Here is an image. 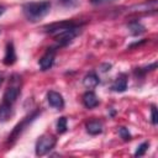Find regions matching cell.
Wrapping results in <instances>:
<instances>
[{"label": "cell", "instance_id": "cell-1", "mask_svg": "<svg viewBox=\"0 0 158 158\" xmlns=\"http://www.w3.org/2000/svg\"><path fill=\"white\" fill-rule=\"evenodd\" d=\"M23 14L28 21L36 22L41 19H43L51 10V2L49 1H38V2H28L25 4Z\"/></svg>", "mask_w": 158, "mask_h": 158}, {"label": "cell", "instance_id": "cell-2", "mask_svg": "<svg viewBox=\"0 0 158 158\" xmlns=\"http://www.w3.org/2000/svg\"><path fill=\"white\" fill-rule=\"evenodd\" d=\"M20 84H21V78L19 75H14L12 79H11V84L7 86V89L4 93V100L2 101L12 105L17 100V98L20 95V90H21L20 89V86H21Z\"/></svg>", "mask_w": 158, "mask_h": 158}, {"label": "cell", "instance_id": "cell-3", "mask_svg": "<svg viewBox=\"0 0 158 158\" xmlns=\"http://www.w3.org/2000/svg\"><path fill=\"white\" fill-rule=\"evenodd\" d=\"M56 143H57V139L53 135H48V133L42 135L36 142V154L37 156H44L52 148H54Z\"/></svg>", "mask_w": 158, "mask_h": 158}, {"label": "cell", "instance_id": "cell-4", "mask_svg": "<svg viewBox=\"0 0 158 158\" xmlns=\"http://www.w3.org/2000/svg\"><path fill=\"white\" fill-rule=\"evenodd\" d=\"M80 32V27L77 25L74 27H70V28H67L64 31H60L58 33H56L54 36V40L56 42L59 44V46H65L68 43H70L75 37Z\"/></svg>", "mask_w": 158, "mask_h": 158}, {"label": "cell", "instance_id": "cell-5", "mask_svg": "<svg viewBox=\"0 0 158 158\" xmlns=\"http://www.w3.org/2000/svg\"><path fill=\"white\" fill-rule=\"evenodd\" d=\"M37 115H38V111L33 112L31 116L26 117V118H25V120H22L20 123H17V125L15 126V128L12 130V132L10 133V136H9V141H11V142H12V141H15V139H16V138L22 133V131L25 130V127H26V126H28V125L35 120V117H36Z\"/></svg>", "mask_w": 158, "mask_h": 158}, {"label": "cell", "instance_id": "cell-6", "mask_svg": "<svg viewBox=\"0 0 158 158\" xmlns=\"http://www.w3.org/2000/svg\"><path fill=\"white\" fill-rule=\"evenodd\" d=\"M74 26H77V25L74 22H72V21H62V22H54V23L47 25V26H44V30L48 33H54L56 35V33H58L60 31H64V30L74 27Z\"/></svg>", "mask_w": 158, "mask_h": 158}, {"label": "cell", "instance_id": "cell-7", "mask_svg": "<svg viewBox=\"0 0 158 158\" xmlns=\"http://www.w3.org/2000/svg\"><path fill=\"white\" fill-rule=\"evenodd\" d=\"M54 56H56V51L52 49V48L48 49V51L42 56V58H41L40 62H38L40 68H41L42 70L49 69V68L53 65V63H54Z\"/></svg>", "mask_w": 158, "mask_h": 158}, {"label": "cell", "instance_id": "cell-8", "mask_svg": "<svg viewBox=\"0 0 158 158\" xmlns=\"http://www.w3.org/2000/svg\"><path fill=\"white\" fill-rule=\"evenodd\" d=\"M47 100H48V104H49L52 107H54V109L60 110V109L64 107V99H63V96H62L59 93H57V91H49V93L47 94Z\"/></svg>", "mask_w": 158, "mask_h": 158}, {"label": "cell", "instance_id": "cell-9", "mask_svg": "<svg viewBox=\"0 0 158 158\" xmlns=\"http://www.w3.org/2000/svg\"><path fill=\"white\" fill-rule=\"evenodd\" d=\"M83 104L85 107L88 109H93V107H96L99 105V99L98 96L95 95V93L93 91H86L84 95H83Z\"/></svg>", "mask_w": 158, "mask_h": 158}, {"label": "cell", "instance_id": "cell-10", "mask_svg": "<svg viewBox=\"0 0 158 158\" xmlns=\"http://www.w3.org/2000/svg\"><path fill=\"white\" fill-rule=\"evenodd\" d=\"M111 89H112L114 91H116V93H122V91H125V90L127 89V78H126V75H125V74L118 75V77L115 79V81L112 83Z\"/></svg>", "mask_w": 158, "mask_h": 158}, {"label": "cell", "instance_id": "cell-11", "mask_svg": "<svg viewBox=\"0 0 158 158\" xmlns=\"http://www.w3.org/2000/svg\"><path fill=\"white\" fill-rule=\"evenodd\" d=\"M16 62V52L14 48L12 43H7L6 49H5V56H4V63L6 65H12Z\"/></svg>", "mask_w": 158, "mask_h": 158}, {"label": "cell", "instance_id": "cell-12", "mask_svg": "<svg viewBox=\"0 0 158 158\" xmlns=\"http://www.w3.org/2000/svg\"><path fill=\"white\" fill-rule=\"evenodd\" d=\"M85 128H86L88 133L95 136V135H99L102 132V123L99 120H91V121L86 122Z\"/></svg>", "mask_w": 158, "mask_h": 158}, {"label": "cell", "instance_id": "cell-13", "mask_svg": "<svg viewBox=\"0 0 158 158\" xmlns=\"http://www.w3.org/2000/svg\"><path fill=\"white\" fill-rule=\"evenodd\" d=\"M12 116V105L2 101L0 104V122L7 121Z\"/></svg>", "mask_w": 158, "mask_h": 158}, {"label": "cell", "instance_id": "cell-14", "mask_svg": "<svg viewBox=\"0 0 158 158\" xmlns=\"http://www.w3.org/2000/svg\"><path fill=\"white\" fill-rule=\"evenodd\" d=\"M83 84H84L85 88L93 89V88H95L99 84V78L96 77L95 73H89L88 75H85L84 80H83Z\"/></svg>", "mask_w": 158, "mask_h": 158}, {"label": "cell", "instance_id": "cell-15", "mask_svg": "<svg viewBox=\"0 0 158 158\" xmlns=\"http://www.w3.org/2000/svg\"><path fill=\"white\" fill-rule=\"evenodd\" d=\"M128 28H130L131 35H135V36L141 35V33L144 31V27H143L138 21H133V22H131V23L128 25Z\"/></svg>", "mask_w": 158, "mask_h": 158}, {"label": "cell", "instance_id": "cell-16", "mask_svg": "<svg viewBox=\"0 0 158 158\" xmlns=\"http://www.w3.org/2000/svg\"><path fill=\"white\" fill-rule=\"evenodd\" d=\"M57 131L59 133H64L67 131V118L65 117H59L57 121Z\"/></svg>", "mask_w": 158, "mask_h": 158}, {"label": "cell", "instance_id": "cell-17", "mask_svg": "<svg viewBox=\"0 0 158 158\" xmlns=\"http://www.w3.org/2000/svg\"><path fill=\"white\" fill-rule=\"evenodd\" d=\"M148 147H149V143H148V142H143L142 144H139V146L137 147V151L135 152V156H136V157L143 156V154L146 153V151H147Z\"/></svg>", "mask_w": 158, "mask_h": 158}, {"label": "cell", "instance_id": "cell-18", "mask_svg": "<svg viewBox=\"0 0 158 158\" xmlns=\"http://www.w3.org/2000/svg\"><path fill=\"white\" fill-rule=\"evenodd\" d=\"M118 135L121 136V138L123 141H130L131 139V133L128 132V130L126 127H120L118 128Z\"/></svg>", "mask_w": 158, "mask_h": 158}, {"label": "cell", "instance_id": "cell-19", "mask_svg": "<svg viewBox=\"0 0 158 158\" xmlns=\"http://www.w3.org/2000/svg\"><path fill=\"white\" fill-rule=\"evenodd\" d=\"M151 120H152L153 125H157V109H156V106H152V109H151Z\"/></svg>", "mask_w": 158, "mask_h": 158}, {"label": "cell", "instance_id": "cell-20", "mask_svg": "<svg viewBox=\"0 0 158 158\" xmlns=\"http://www.w3.org/2000/svg\"><path fill=\"white\" fill-rule=\"evenodd\" d=\"M90 1L94 5H100V4H105V2H109V1H114V0H90Z\"/></svg>", "mask_w": 158, "mask_h": 158}, {"label": "cell", "instance_id": "cell-21", "mask_svg": "<svg viewBox=\"0 0 158 158\" xmlns=\"http://www.w3.org/2000/svg\"><path fill=\"white\" fill-rule=\"evenodd\" d=\"M4 83V74L2 73H0V86H1V84Z\"/></svg>", "mask_w": 158, "mask_h": 158}, {"label": "cell", "instance_id": "cell-22", "mask_svg": "<svg viewBox=\"0 0 158 158\" xmlns=\"http://www.w3.org/2000/svg\"><path fill=\"white\" fill-rule=\"evenodd\" d=\"M4 11H5V7H4V6H1V5H0V16H1V15H2V14H4Z\"/></svg>", "mask_w": 158, "mask_h": 158}, {"label": "cell", "instance_id": "cell-23", "mask_svg": "<svg viewBox=\"0 0 158 158\" xmlns=\"http://www.w3.org/2000/svg\"><path fill=\"white\" fill-rule=\"evenodd\" d=\"M62 2H64V4H69V2H72L73 0H60Z\"/></svg>", "mask_w": 158, "mask_h": 158}]
</instances>
